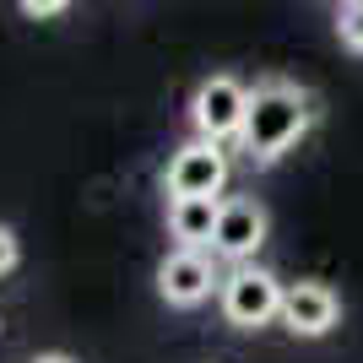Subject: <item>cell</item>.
<instances>
[{
  "label": "cell",
  "instance_id": "cell-1",
  "mask_svg": "<svg viewBox=\"0 0 363 363\" xmlns=\"http://www.w3.org/2000/svg\"><path fill=\"white\" fill-rule=\"evenodd\" d=\"M315 125V104L309 92L288 76H266L250 87V114H244V130H239V152L250 157L255 168H272L282 163Z\"/></svg>",
  "mask_w": 363,
  "mask_h": 363
},
{
  "label": "cell",
  "instance_id": "cell-2",
  "mask_svg": "<svg viewBox=\"0 0 363 363\" xmlns=\"http://www.w3.org/2000/svg\"><path fill=\"white\" fill-rule=\"evenodd\" d=\"M282 298H288V282L266 266H255V260L228 266L223 288H217V309L233 331H260V325L282 320Z\"/></svg>",
  "mask_w": 363,
  "mask_h": 363
},
{
  "label": "cell",
  "instance_id": "cell-3",
  "mask_svg": "<svg viewBox=\"0 0 363 363\" xmlns=\"http://www.w3.org/2000/svg\"><path fill=\"white\" fill-rule=\"evenodd\" d=\"M228 147L223 141H206V136H196V141H184L174 157H168V168H163V190H168V201H190V196H212V201H223V184H228Z\"/></svg>",
  "mask_w": 363,
  "mask_h": 363
},
{
  "label": "cell",
  "instance_id": "cell-4",
  "mask_svg": "<svg viewBox=\"0 0 363 363\" xmlns=\"http://www.w3.org/2000/svg\"><path fill=\"white\" fill-rule=\"evenodd\" d=\"M244 114H250V87H244L239 76H228V71L206 76L196 87V98H190V125H196V136L223 141V147L239 141Z\"/></svg>",
  "mask_w": 363,
  "mask_h": 363
},
{
  "label": "cell",
  "instance_id": "cell-5",
  "mask_svg": "<svg viewBox=\"0 0 363 363\" xmlns=\"http://www.w3.org/2000/svg\"><path fill=\"white\" fill-rule=\"evenodd\" d=\"M217 288H223V277H217L206 250H179V244H174V250L157 260V298H163L168 309H201Z\"/></svg>",
  "mask_w": 363,
  "mask_h": 363
},
{
  "label": "cell",
  "instance_id": "cell-6",
  "mask_svg": "<svg viewBox=\"0 0 363 363\" xmlns=\"http://www.w3.org/2000/svg\"><path fill=\"white\" fill-rule=\"evenodd\" d=\"M266 233H272V212L255 196H228L223 217H217V233H212V255L228 260V266H244V260L260 255Z\"/></svg>",
  "mask_w": 363,
  "mask_h": 363
},
{
  "label": "cell",
  "instance_id": "cell-7",
  "mask_svg": "<svg viewBox=\"0 0 363 363\" xmlns=\"http://www.w3.org/2000/svg\"><path fill=\"white\" fill-rule=\"evenodd\" d=\"M336 320H342V298H336L331 282H315V277L288 282V298H282V325H288L298 342H320V336H331Z\"/></svg>",
  "mask_w": 363,
  "mask_h": 363
},
{
  "label": "cell",
  "instance_id": "cell-8",
  "mask_svg": "<svg viewBox=\"0 0 363 363\" xmlns=\"http://www.w3.org/2000/svg\"><path fill=\"white\" fill-rule=\"evenodd\" d=\"M217 217H223V201H212V196L168 201V233H174L179 250H212Z\"/></svg>",
  "mask_w": 363,
  "mask_h": 363
},
{
  "label": "cell",
  "instance_id": "cell-9",
  "mask_svg": "<svg viewBox=\"0 0 363 363\" xmlns=\"http://www.w3.org/2000/svg\"><path fill=\"white\" fill-rule=\"evenodd\" d=\"M336 38H342L352 55H363V0H347V6H342V16H336Z\"/></svg>",
  "mask_w": 363,
  "mask_h": 363
},
{
  "label": "cell",
  "instance_id": "cell-10",
  "mask_svg": "<svg viewBox=\"0 0 363 363\" xmlns=\"http://www.w3.org/2000/svg\"><path fill=\"white\" fill-rule=\"evenodd\" d=\"M16 266H22V239L11 223H0V277H11Z\"/></svg>",
  "mask_w": 363,
  "mask_h": 363
},
{
  "label": "cell",
  "instance_id": "cell-11",
  "mask_svg": "<svg viewBox=\"0 0 363 363\" xmlns=\"http://www.w3.org/2000/svg\"><path fill=\"white\" fill-rule=\"evenodd\" d=\"M16 6H22V16H33V22H49V16L71 11V0H16Z\"/></svg>",
  "mask_w": 363,
  "mask_h": 363
},
{
  "label": "cell",
  "instance_id": "cell-12",
  "mask_svg": "<svg viewBox=\"0 0 363 363\" xmlns=\"http://www.w3.org/2000/svg\"><path fill=\"white\" fill-rule=\"evenodd\" d=\"M33 363H76V358H71V352H38Z\"/></svg>",
  "mask_w": 363,
  "mask_h": 363
},
{
  "label": "cell",
  "instance_id": "cell-13",
  "mask_svg": "<svg viewBox=\"0 0 363 363\" xmlns=\"http://www.w3.org/2000/svg\"><path fill=\"white\" fill-rule=\"evenodd\" d=\"M336 6H347V0H336Z\"/></svg>",
  "mask_w": 363,
  "mask_h": 363
}]
</instances>
